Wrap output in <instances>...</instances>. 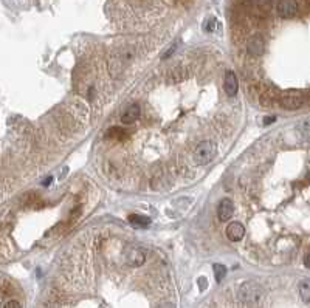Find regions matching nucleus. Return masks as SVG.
Instances as JSON below:
<instances>
[{"instance_id": "nucleus-19", "label": "nucleus", "mask_w": 310, "mask_h": 308, "mask_svg": "<svg viewBox=\"0 0 310 308\" xmlns=\"http://www.w3.org/2000/svg\"><path fill=\"white\" fill-rule=\"evenodd\" d=\"M309 259H310V254L309 252H306V257H304V265L309 268L310 266V262H309Z\"/></svg>"}, {"instance_id": "nucleus-1", "label": "nucleus", "mask_w": 310, "mask_h": 308, "mask_svg": "<svg viewBox=\"0 0 310 308\" xmlns=\"http://www.w3.org/2000/svg\"><path fill=\"white\" fill-rule=\"evenodd\" d=\"M262 298H264V291L254 282H245L239 288V299L243 304H259Z\"/></svg>"}, {"instance_id": "nucleus-10", "label": "nucleus", "mask_w": 310, "mask_h": 308, "mask_svg": "<svg viewBox=\"0 0 310 308\" xmlns=\"http://www.w3.org/2000/svg\"><path fill=\"white\" fill-rule=\"evenodd\" d=\"M129 222H131V225L135 226V228H148L151 225V219H149V217L138 215V214H134V215L129 217Z\"/></svg>"}, {"instance_id": "nucleus-7", "label": "nucleus", "mask_w": 310, "mask_h": 308, "mask_svg": "<svg viewBox=\"0 0 310 308\" xmlns=\"http://www.w3.org/2000/svg\"><path fill=\"white\" fill-rule=\"evenodd\" d=\"M232 212H234V204H232L231 200L225 198V200H222L221 203H219V206H217V217H219V220H221V222L230 220Z\"/></svg>"}, {"instance_id": "nucleus-8", "label": "nucleus", "mask_w": 310, "mask_h": 308, "mask_svg": "<svg viewBox=\"0 0 310 308\" xmlns=\"http://www.w3.org/2000/svg\"><path fill=\"white\" fill-rule=\"evenodd\" d=\"M243 236H245V228H243L242 223L232 222V223L228 225V228H227V237L231 242H239V240H242Z\"/></svg>"}, {"instance_id": "nucleus-11", "label": "nucleus", "mask_w": 310, "mask_h": 308, "mask_svg": "<svg viewBox=\"0 0 310 308\" xmlns=\"http://www.w3.org/2000/svg\"><path fill=\"white\" fill-rule=\"evenodd\" d=\"M248 51L253 55H261L264 51V42L261 37H253V39L248 42Z\"/></svg>"}, {"instance_id": "nucleus-9", "label": "nucleus", "mask_w": 310, "mask_h": 308, "mask_svg": "<svg viewBox=\"0 0 310 308\" xmlns=\"http://www.w3.org/2000/svg\"><path fill=\"white\" fill-rule=\"evenodd\" d=\"M140 112H141V109H140L138 104L129 106V107L126 109V112L123 113L121 123H123V124H132V123H135V121L138 120V117H140Z\"/></svg>"}, {"instance_id": "nucleus-3", "label": "nucleus", "mask_w": 310, "mask_h": 308, "mask_svg": "<svg viewBox=\"0 0 310 308\" xmlns=\"http://www.w3.org/2000/svg\"><path fill=\"white\" fill-rule=\"evenodd\" d=\"M304 104V98L300 90H289L281 98V106L287 110H296Z\"/></svg>"}, {"instance_id": "nucleus-16", "label": "nucleus", "mask_w": 310, "mask_h": 308, "mask_svg": "<svg viewBox=\"0 0 310 308\" xmlns=\"http://www.w3.org/2000/svg\"><path fill=\"white\" fill-rule=\"evenodd\" d=\"M3 308H22V307L17 301H8Z\"/></svg>"}, {"instance_id": "nucleus-15", "label": "nucleus", "mask_w": 310, "mask_h": 308, "mask_svg": "<svg viewBox=\"0 0 310 308\" xmlns=\"http://www.w3.org/2000/svg\"><path fill=\"white\" fill-rule=\"evenodd\" d=\"M107 136H115V138H124L126 135H124V132H123V130H120V129H110V130H109V133H107Z\"/></svg>"}, {"instance_id": "nucleus-12", "label": "nucleus", "mask_w": 310, "mask_h": 308, "mask_svg": "<svg viewBox=\"0 0 310 308\" xmlns=\"http://www.w3.org/2000/svg\"><path fill=\"white\" fill-rule=\"evenodd\" d=\"M300 296L303 298V301L306 304L310 301V282H309V279H304L300 284Z\"/></svg>"}, {"instance_id": "nucleus-18", "label": "nucleus", "mask_w": 310, "mask_h": 308, "mask_svg": "<svg viewBox=\"0 0 310 308\" xmlns=\"http://www.w3.org/2000/svg\"><path fill=\"white\" fill-rule=\"evenodd\" d=\"M157 308H175V305H174V304H171V302H164V304L158 305Z\"/></svg>"}, {"instance_id": "nucleus-20", "label": "nucleus", "mask_w": 310, "mask_h": 308, "mask_svg": "<svg viewBox=\"0 0 310 308\" xmlns=\"http://www.w3.org/2000/svg\"><path fill=\"white\" fill-rule=\"evenodd\" d=\"M275 120H276L275 117H273V118H265V121H264V123H265V124H270V123H275Z\"/></svg>"}, {"instance_id": "nucleus-17", "label": "nucleus", "mask_w": 310, "mask_h": 308, "mask_svg": "<svg viewBox=\"0 0 310 308\" xmlns=\"http://www.w3.org/2000/svg\"><path fill=\"white\" fill-rule=\"evenodd\" d=\"M206 285H208V284H206V279L205 277H200L199 279V287H200V290H205Z\"/></svg>"}, {"instance_id": "nucleus-2", "label": "nucleus", "mask_w": 310, "mask_h": 308, "mask_svg": "<svg viewBox=\"0 0 310 308\" xmlns=\"http://www.w3.org/2000/svg\"><path fill=\"white\" fill-rule=\"evenodd\" d=\"M216 155V146L211 141H202L194 150V161L197 164H208Z\"/></svg>"}, {"instance_id": "nucleus-14", "label": "nucleus", "mask_w": 310, "mask_h": 308, "mask_svg": "<svg viewBox=\"0 0 310 308\" xmlns=\"http://www.w3.org/2000/svg\"><path fill=\"white\" fill-rule=\"evenodd\" d=\"M185 76H186V73H178V70L177 71H174V73H169V82H178V81H182V79H185Z\"/></svg>"}, {"instance_id": "nucleus-5", "label": "nucleus", "mask_w": 310, "mask_h": 308, "mask_svg": "<svg viewBox=\"0 0 310 308\" xmlns=\"http://www.w3.org/2000/svg\"><path fill=\"white\" fill-rule=\"evenodd\" d=\"M126 262L131 266H141L146 262V254L141 248H129L126 251Z\"/></svg>"}, {"instance_id": "nucleus-4", "label": "nucleus", "mask_w": 310, "mask_h": 308, "mask_svg": "<svg viewBox=\"0 0 310 308\" xmlns=\"http://www.w3.org/2000/svg\"><path fill=\"white\" fill-rule=\"evenodd\" d=\"M276 11L281 17H293L298 12V2L296 0H279Z\"/></svg>"}, {"instance_id": "nucleus-6", "label": "nucleus", "mask_w": 310, "mask_h": 308, "mask_svg": "<svg viewBox=\"0 0 310 308\" xmlns=\"http://www.w3.org/2000/svg\"><path fill=\"white\" fill-rule=\"evenodd\" d=\"M224 90L227 96L232 98L237 95V90H239V82H237V76L232 73V71H228L225 74V79H224Z\"/></svg>"}, {"instance_id": "nucleus-13", "label": "nucleus", "mask_w": 310, "mask_h": 308, "mask_svg": "<svg viewBox=\"0 0 310 308\" xmlns=\"http://www.w3.org/2000/svg\"><path fill=\"white\" fill-rule=\"evenodd\" d=\"M213 271H214V277L217 282H222L224 277L227 276V268H225V265H221V263H214Z\"/></svg>"}]
</instances>
